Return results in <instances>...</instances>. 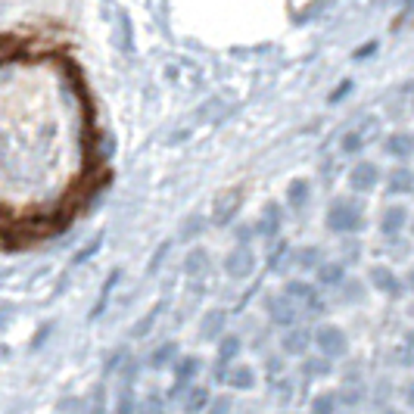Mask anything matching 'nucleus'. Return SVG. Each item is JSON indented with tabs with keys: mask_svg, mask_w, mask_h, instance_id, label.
I'll return each mask as SVG.
<instances>
[{
	"mask_svg": "<svg viewBox=\"0 0 414 414\" xmlns=\"http://www.w3.org/2000/svg\"><path fill=\"white\" fill-rule=\"evenodd\" d=\"M109 184L81 63L44 31H0V249L63 237Z\"/></svg>",
	"mask_w": 414,
	"mask_h": 414,
	"instance_id": "nucleus-1",
	"label": "nucleus"
},
{
	"mask_svg": "<svg viewBox=\"0 0 414 414\" xmlns=\"http://www.w3.org/2000/svg\"><path fill=\"white\" fill-rule=\"evenodd\" d=\"M330 224L333 231H358L361 224H365V218H361V209L358 206H352L349 200H340L330 209Z\"/></svg>",
	"mask_w": 414,
	"mask_h": 414,
	"instance_id": "nucleus-2",
	"label": "nucleus"
},
{
	"mask_svg": "<svg viewBox=\"0 0 414 414\" xmlns=\"http://www.w3.org/2000/svg\"><path fill=\"white\" fill-rule=\"evenodd\" d=\"M318 343H321V349L324 352H336V355H340V352H346V336H343V330H336V327H324L321 333H318Z\"/></svg>",
	"mask_w": 414,
	"mask_h": 414,
	"instance_id": "nucleus-3",
	"label": "nucleus"
},
{
	"mask_svg": "<svg viewBox=\"0 0 414 414\" xmlns=\"http://www.w3.org/2000/svg\"><path fill=\"white\" fill-rule=\"evenodd\" d=\"M352 184H355L358 191H370V187L377 184V168L374 166H358V171L352 175Z\"/></svg>",
	"mask_w": 414,
	"mask_h": 414,
	"instance_id": "nucleus-4",
	"label": "nucleus"
},
{
	"mask_svg": "<svg viewBox=\"0 0 414 414\" xmlns=\"http://www.w3.org/2000/svg\"><path fill=\"white\" fill-rule=\"evenodd\" d=\"M402 224H405V212H402V209H393V212L383 218V231H390V234H393V231H399Z\"/></svg>",
	"mask_w": 414,
	"mask_h": 414,
	"instance_id": "nucleus-5",
	"label": "nucleus"
},
{
	"mask_svg": "<svg viewBox=\"0 0 414 414\" xmlns=\"http://www.w3.org/2000/svg\"><path fill=\"white\" fill-rule=\"evenodd\" d=\"M283 346H287V352H303L306 349V333H293L290 340H283Z\"/></svg>",
	"mask_w": 414,
	"mask_h": 414,
	"instance_id": "nucleus-6",
	"label": "nucleus"
},
{
	"mask_svg": "<svg viewBox=\"0 0 414 414\" xmlns=\"http://www.w3.org/2000/svg\"><path fill=\"white\" fill-rule=\"evenodd\" d=\"M411 146H408V137H393V146H390V153H395V156H405Z\"/></svg>",
	"mask_w": 414,
	"mask_h": 414,
	"instance_id": "nucleus-7",
	"label": "nucleus"
},
{
	"mask_svg": "<svg viewBox=\"0 0 414 414\" xmlns=\"http://www.w3.org/2000/svg\"><path fill=\"white\" fill-rule=\"evenodd\" d=\"M374 281L380 283V287H390V290H393V296H395V290H399V287H395V281L390 278V274H383V268H377V271H374Z\"/></svg>",
	"mask_w": 414,
	"mask_h": 414,
	"instance_id": "nucleus-8",
	"label": "nucleus"
}]
</instances>
